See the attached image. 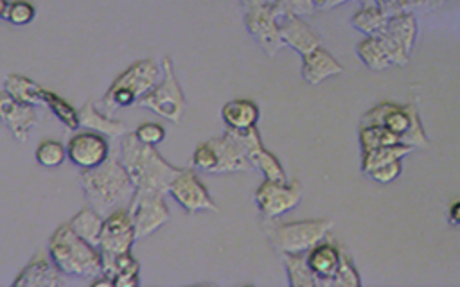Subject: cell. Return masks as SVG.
<instances>
[{
  "label": "cell",
  "instance_id": "30bf717a",
  "mask_svg": "<svg viewBox=\"0 0 460 287\" xmlns=\"http://www.w3.org/2000/svg\"><path fill=\"white\" fill-rule=\"evenodd\" d=\"M167 192L189 213L219 212V206L212 201L207 187L192 169H180V172L172 178Z\"/></svg>",
  "mask_w": 460,
  "mask_h": 287
},
{
  "label": "cell",
  "instance_id": "ba28073f",
  "mask_svg": "<svg viewBox=\"0 0 460 287\" xmlns=\"http://www.w3.org/2000/svg\"><path fill=\"white\" fill-rule=\"evenodd\" d=\"M302 183L293 181H270L264 179L255 190V203L261 215L268 221L277 219L279 215L293 210L302 199Z\"/></svg>",
  "mask_w": 460,
  "mask_h": 287
},
{
  "label": "cell",
  "instance_id": "ac0fdd59",
  "mask_svg": "<svg viewBox=\"0 0 460 287\" xmlns=\"http://www.w3.org/2000/svg\"><path fill=\"white\" fill-rule=\"evenodd\" d=\"M77 120H79V126L108 136H120L128 131V126L122 120H115L108 117L92 100H88L81 109H77Z\"/></svg>",
  "mask_w": 460,
  "mask_h": 287
},
{
  "label": "cell",
  "instance_id": "4dcf8cb0",
  "mask_svg": "<svg viewBox=\"0 0 460 287\" xmlns=\"http://www.w3.org/2000/svg\"><path fill=\"white\" fill-rule=\"evenodd\" d=\"M359 285H361L359 274H358L350 257L341 249L338 271H336V276L332 280V287H359Z\"/></svg>",
  "mask_w": 460,
  "mask_h": 287
},
{
  "label": "cell",
  "instance_id": "603a6c76",
  "mask_svg": "<svg viewBox=\"0 0 460 287\" xmlns=\"http://www.w3.org/2000/svg\"><path fill=\"white\" fill-rule=\"evenodd\" d=\"M411 151H413V147H410L406 144H401V142L394 144V145H383V147H376V149H370V151H363L361 152V170L365 174H368L370 170H374V169H377L385 163L404 158Z\"/></svg>",
  "mask_w": 460,
  "mask_h": 287
},
{
  "label": "cell",
  "instance_id": "f546056e",
  "mask_svg": "<svg viewBox=\"0 0 460 287\" xmlns=\"http://www.w3.org/2000/svg\"><path fill=\"white\" fill-rule=\"evenodd\" d=\"M34 156H36V161L40 165L52 169V167H58V165H61L65 161L66 149L59 142H56V140H43L36 147Z\"/></svg>",
  "mask_w": 460,
  "mask_h": 287
},
{
  "label": "cell",
  "instance_id": "7a4b0ae2",
  "mask_svg": "<svg viewBox=\"0 0 460 287\" xmlns=\"http://www.w3.org/2000/svg\"><path fill=\"white\" fill-rule=\"evenodd\" d=\"M79 183L88 204L101 215L110 213L120 203H129L135 194L129 174L119 160L111 158H106L93 169H83Z\"/></svg>",
  "mask_w": 460,
  "mask_h": 287
},
{
  "label": "cell",
  "instance_id": "7c38bea8",
  "mask_svg": "<svg viewBox=\"0 0 460 287\" xmlns=\"http://www.w3.org/2000/svg\"><path fill=\"white\" fill-rule=\"evenodd\" d=\"M110 147L104 135L95 131H83L74 135L66 145V156L81 169H93L108 158Z\"/></svg>",
  "mask_w": 460,
  "mask_h": 287
},
{
  "label": "cell",
  "instance_id": "9c48e42d",
  "mask_svg": "<svg viewBox=\"0 0 460 287\" xmlns=\"http://www.w3.org/2000/svg\"><path fill=\"white\" fill-rule=\"evenodd\" d=\"M135 230L129 217V210L117 208L108 213L102 221L101 235L97 246L101 248L102 264L110 262L111 258L131 251V246L135 242Z\"/></svg>",
  "mask_w": 460,
  "mask_h": 287
},
{
  "label": "cell",
  "instance_id": "277c9868",
  "mask_svg": "<svg viewBox=\"0 0 460 287\" xmlns=\"http://www.w3.org/2000/svg\"><path fill=\"white\" fill-rule=\"evenodd\" d=\"M160 68L153 59H140L126 68L110 86L102 97L101 111L106 115L119 108L129 106L147 93L158 83Z\"/></svg>",
  "mask_w": 460,
  "mask_h": 287
},
{
  "label": "cell",
  "instance_id": "60d3db41",
  "mask_svg": "<svg viewBox=\"0 0 460 287\" xmlns=\"http://www.w3.org/2000/svg\"><path fill=\"white\" fill-rule=\"evenodd\" d=\"M268 2H273V0H268Z\"/></svg>",
  "mask_w": 460,
  "mask_h": 287
},
{
  "label": "cell",
  "instance_id": "6da1fadb",
  "mask_svg": "<svg viewBox=\"0 0 460 287\" xmlns=\"http://www.w3.org/2000/svg\"><path fill=\"white\" fill-rule=\"evenodd\" d=\"M119 161L129 174L135 188L156 190L162 194L169 190L172 178L180 172V167L165 161L155 145L142 144L135 133L122 138Z\"/></svg>",
  "mask_w": 460,
  "mask_h": 287
},
{
  "label": "cell",
  "instance_id": "3957f363",
  "mask_svg": "<svg viewBox=\"0 0 460 287\" xmlns=\"http://www.w3.org/2000/svg\"><path fill=\"white\" fill-rule=\"evenodd\" d=\"M49 255L63 274L95 278L102 273L101 251L81 239L70 226L61 224L49 240Z\"/></svg>",
  "mask_w": 460,
  "mask_h": 287
},
{
  "label": "cell",
  "instance_id": "f35d334b",
  "mask_svg": "<svg viewBox=\"0 0 460 287\" xmlns=\"http://www.w3.org/2000/svg\"><path fill=\"white\" fill-rule=\"evenodd\" d=\"M9 5H11V2H9V0H0V16H2V18H5V16H7Z\"/></svg>",
  "mask_w": 460,
  "mask_h": 287
},
{
  "label": "cell",
  "instance_id": "4fadbf2b",
  "mask_svg": "<svg viewBox=\"0 0 460 287\" xmlns=\"http://www.w3.org/2000/svg\"><path fill=\"white\" fill-rule=\"evenodd\" d=\"M340 253L341 248L331 239V235H327L305 253L309 269L316 280V287H332V280L340 264Z\"/></svg>",
  "mask_w": 460,
  "mask_h": 287
},
{
  "label": "cell",
  "instance_id": "2e32d148",
  "mask_svg": "<svg viewBox=\"0 0 460 287\" xmlns=\"http://www.w3.org/2000/svg\"><path fill=\"white\" fill-rule=\"evenodd\" d=\"M341 72L343 65H340L323 47H318L302 56V77L313 86L323 83L329 77L340 75Z\"/></svg>",
  "mask_w": 460,
  "mask_h": 287
},
{
  "label": "cell",
  "instance_id": "8992f818",
  "mask_svg": "<svg viewBox=\"0 0 460 287\" xmlns=\"http://www.w3.org/2000/svg\"><path fill=\"white\" fill-rule=\"evenodd\" d=\"M162 81L156 83L147 93H144L137 104L153 109L160 117L178 122L185 111V95L181 91V86L174 75L172 61L169 56L162 59Z\"/></svg>",
  "mask_w": 460,
  "mask_h": 287
},
{
  "label": "cell",
  "instance_id": "484cf974",
  "mask_svg": "<svg viewBox=\"0 0 460 287\" xmlns=\"http://www.w3.org/2000/svg\"><path fill=\"white\" fill-rule=\"evenodd\" d=\"M386 14L377 7V5H368L359 9L354 16H352V25L361 30L367 36H374L377 32H381L386 25Z\"/></svg>",
  "mask_w": 460,
  "mask_h": 287
},
{
  "label": "cell",
  "instance_id": "d6a6232c",
  "mask_svg": "<svg viewBox=\"0 0 460 287\" xmlns=\"http://www.w3.org/2000/svg\"><path fill=\"white\" fill-rule=\"evenodd\" d=\"M275 16H284V14H309L314 9V0H273L270 2Z\"/></svg>",
  "mask_w": 460,
  "mask_h": 287
},
{
  "label": "cell",
  "instance_id": "5b68a950",
  "mask_svg": "<svg viewBox=\"0 0 460 287\" xmlns=\"http://www.w3.org/2000/svg\"><path fill=\"white\" fill-rule=\"evenodd\" d=\"M266 233L280 253H307L314 244L331 233V221L311 219L270 224Z\"/></svg>",
  "mask_w": 460,
  "mask_h": 287
},
{
  "label": "cell",
  "instance_id": "e575fe53",
  "mask_svg": "<svg viewBox=\"0 0 460 287\" xmlns=\"http://www.w3.org/2000/svg\"><path fill=\"white\" fill-rule=\"evenodd\" d=\"M135 136L142 142V144H147V145H156L160 144L164 138H165V129L164 126L156 124V122H146V124H140L135 131Z\"/></svg>",
  "mask_w": 460,
  "mask_h": 287
},
{
  "label": "cell",
  "instance_id": "5bb4252c",
  "mask_svg": "<svg viewBox=\"0 0 460 287\" xmlns=\"http://www.w3.org/2000/svg\"><path fill=\"white\" fill-rule=\"evenodd\" d=\"M279 34L284 45L295 48L300 56L309 54L311 50L322 47V38L300 18L295 14L277 16Z\"/></svg>",
  "mask_w": 460,
  "mask_h": 287
},
{
  "label": "cell",
  "instance_id": "836d02e7",
  "mask_svg": "<svg viewBox=\"0 0 460 287\" xmlns=\"http://www.w3.org/2000/svg\"><path fill=\"white\" fill-rule=\"evenodd\" d=\"M5 18L14 25H27L34 18V7L23 0L11 2Z\"/></svg>",
  "mask_w": 460,
  "mask_h": 287
},
{
  "label": "cell",
  "instance_id": "ab89813d",
  "mask_svg": "<svg viewBox=\"0 0 460 287\" xmlns=\"http://www.w3.org/2000/svg\"><path fill=\"white\" fill-rule=\"evenodd\" d=\"M246 7H252V5H259V4H266L268 0H241Z\"/></svg>",
  "mask_w": 460,
  "mask_h": 287
},
{
  "label": "cell",
  "instance_id": "74e56055",
  "mask_svg": "<svg viewBox=\"0 0 460 287\" xmlns=\"http://www.w3.org/2000/svg\"><path fill=\"white\" fill-rule=\"evenodd\" d=\"M347 0H314V7H322V9H329V7H334L338 4H343Z\"/></svg>",
  "mask_w": 460,
  "mask_h": 287
},
{
  "label": "cell",
  "instance_id": "f1b7e54d",
  "mask_svg": "<svg viewBox=\"0 0 460 287\" xmlns=\"http://www.w3.org/2000/svg\"><path fill=\"white\" fill-rule=\"evenodd\" d=\"M45 106H49L52 109V113L68 127V129H77L79 127V120H77V109L65 100L63 97H59L58 93L45 90Z\"/></svg>",
  "mask_w": 460,
  "mask_h": 287
},
{
  "label": "cell",
  "instance_id": "83f0119b",
  "mask_svg": "<svg viewBox=\"0 0 460 287\" xmlns=\"http://www.w3.org/2000/svg\"><path fill=\"white\" fill-rule=\"evenodd\" d=\"M359 144H361V152H363V151H370L376 147L399 144V136L394 135L385 126H363V127H359Z\"/></svg>",
  "mask_w": 460,
  "mask_h": 287
},
{
  "label": "cell",
  "instance_id": "cb8c5ba5",
  "mask_svg": "<svg viewBox=\"0 0 460 287\" xmlns=\"http://www.w3.org/2000/svg\"><path fill=\"white\" fill-rule=\"evenodd\" d=\"M248 160H250V163H252V169H259V170L264 174V179H270V181H286L284 167L280 165V161L277 160V156H275L273 152H270L268 149H264L262 142L250 149Z\"/></svg>",
  "mask_w": 460,
  "mask_h": 287
},
{
  "label": "cell",
  "instance_id": "d4e9b609",
  "mask_svg": "<svg viewBox=\"0 0 460 287\" xmlns=\"http://www.w3.org/2000/svg\"><path fill=\"white\" fill-rule=\"evenodd\" d=\"M291 287H316L305 253H282Z\"/></svg>",
  "mask_w": 460,
  "mask_h": 287
},
{
  "label": "cell",
  "instance_id": "8d00e7d4",
  "mask_svg": "<svg viewBox=\"0 0 460 287\" xmlns=\"http://www.w3.org/2000/svg\"><path fill=\"white\" fill-rule=\"evenodd\" d=\"M447 215H449V222L460 228V199L455 201V203L449 206V213H447Z\"/></svg>",
  "mask_w": 460,
  "mask_h": 287
},
{
  "label": "cell",
  "instance_id": "1f68e13d",
  "mask_svg": "<svg viewBox=\"0 0 460 287\" xmlns=\"http://www.w3.org/2000/svg\"><path fill=\"white\" fill-rule=\"evenodd\" d=\"M444 0H376V5L386 14H399V13H406L413 7H424V5H437Z\"/></svg>",
  "mask_w": 460,
  "mask_h": 287
},
{
  "label": "cell",
  "instance_id": "8fae6325",
  "mask_svg": "<svg viewBox=\"0 0 460 287\" xmlns=\"http://www.w3.org/2000/svg\"><path fill=\"white\" fill-rule=\"evenodd\" d=\"M244 23L248 32L270 56H275L284 47L277 27V16L270 2L246 7Z\"/></svg>",
  "mask_w": 460,
  "mask_h": 287
},
{
  "label": "cell",
  "instance_id": "7402d4cb",
  "mask_svg": "<svg viewBox=\"0 0 460 287\" xmlns=\"http://www.w3.org/2000/svg\"><path fill=\"white\" fill-rule=\"evenodd\" d=\"M102 215L93 210L90 204L81 208L70 221L68 226L86 242L97 246L99 242V235H101V228H102Z\"/></svg>",
  "mask_w": 460,
  "mask_h": 287
},
{
  "label": "cell",
  "instance_id": "4316f807",
  "mask_svg": "<svg viewBox=\"0 0 460 287\" xmlns=\"http://www.w3.org/2000/svg\"><path fill=\"white\" fill-rule=\"evenodd\" d=\"M356 52H358L359 59L372 70H385V68L392 66L383 47L379 45V41L374 36H367L363 41H359V45L356 47Z\"/></svg>",
  "mask_w": 460,
  "mask_h": 287
},
{
  "label": "cell",
  "instance_id": "9a60e30c",
  "mask_svg": "<svg viewBox=\"0 0 460 287\" xmlns=\"http://www.w3.org/2000/svg\"><path fill=\"white\" fill-rule=\"evenodd\" d=\"M0 117L20 142H25L36 126V113L32 106L22 104L7 93L0 95Z\"/></svg>",
  "mask_w": 460,
  "mask_h": 287
},
{
  "label": "cell",
  "instance_id": "e0dca14e",
  "mask_svg": "<svg viewBox=\"0 0 460 287\" xmlns=\"http://www.w3.org/2000/svg\"><path fill=\"white\" fill-rule=\"evenodd\" d=\"M14 285L16 287H58V285H63V280L54 262H49L43 257H36L22 269V273L14 280Z\"/></svg>",
  "mask_w": 460,
  "mask_h": 287
},
{
  "label": "cell",
  "instance_id": "52a82bcc",
  "mask_svg": "<svg viewBox=\"0 0 460 287\" xmlns=\"http://www.w3.org/2000/svg\"><path fill=\"white\" fill-rule=\"evenodd\" d=\"M128 210L133 222L135 239L149 237L171 219V212L164 201V194L156 190L135 188Z\"/></svg>",
  "mask_w": 460,
  "mask_h": 287
},
{
  "label": "cell",
  "instance_id": "ffe728a7",
  "mask_svg": "<svg viewBox=\"0 0 460 287\" xmlns=\"http://www.w3.org/2000/svg\"><path fill=\"white\" fill-rule=\"evenodd\" d=\"M4 86H5V93L22 104H29V106L45 104V90L25 75L11 74L5 77Z\"/></svg>",
  "mask_w": 460,
  "mask_h": 287
},
{
  "label": "cell",
  "instance_id": "d6986e66",
  "mask_svg": "<svg viewBox=\"0 0 460 287\" xmlns=\"http://www.w3.org/2000/svg\"><path fill=\"white\" fill-rule=\"evenodd\" d=\"M223 122L228 129L243 131L253 127L259 120V108L250 99H234L228 100L221 109Z\"/></svg>",
  "mask_w": 460,
  "mask_h": 287
},
{
  "label": "cell",
  "instance_id": "d590c367",
  "mask_svg": "<svg viewBox=\"0 0 460 287\" xmlns=\"http://www.w3.org/2000/svg\"><path fill=\"white\" fill-rule=\"evenodd\" d=\"M401 174V160H395V161H390V163H385L374 170L368 172V176L377 181V183H392L397 176Z\"/></svg>",
  "mask_w": 460,
  "mask_h": 287
},
{
  "label": "cell",
  "instance_id": "44dd1931",
  "mask_svg": "<svg viewBox=\"0 0 460 287\" xmlns=\"http://www.w3.org/2000/svg\"><path fill=\"white\" fill-rule=\"evenodd\" d=\"M394 41H397L406 52L411 50L417 36V22L410 11L392 14L386 18V25L383 29Z\"/></svg>",
  "mask_w": 460,
  "mask_h": 287
}]
</instances>
